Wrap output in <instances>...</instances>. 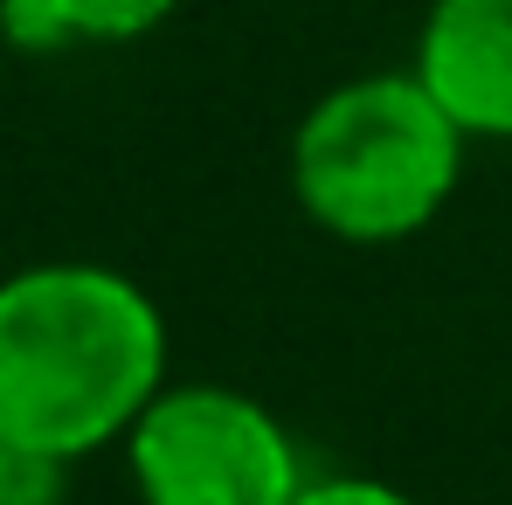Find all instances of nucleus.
Masks as SVG:
<instances>
[{"label": "nucleus", "instance_id": "f257e3e1", "mask_svg": "<svg viewBox=\"0 0 512 505\" xmlns=\"http://www.w3.org/2000/svg\"><path fill=\"white\" fill-rule=\"evenodd\" d=\"M167 388V319L111 263L0 277V443L77 464L125 443Z\"/></svg>", "mask_w": 512, "mask_h": 505}, {"label": "nucleus", "instance_id": "f03ea898", "mask_svg": "<svg viewBox=\"0 0 512 505\" xmlns=\"http://www.w3.org/2000/svg\"><path fill=\"white\" fill-rule=\"evenodd\" d=\"M464 146L471 139L416 70L346 77L291 132V194L340 243H409L457 194Z\"/></svg>", "mask_w": 512, "mask_h": 505}, {"label": "nucleus", "instance_id": "7ed1b4c3", "mask_svg": "<svg viewBox=\"0 0 512 505\" xmlns=\"http://www.w3.org/2000/svg\"><path fill=\"white\" fill-rule=\"evenodd\" d=\"M125 464L146 505H291L312 478L291 429L222 381H167L132 422Z\"/></svg>", "mask_w": 512, "mask_h": 505}, {"label": "nucleus", "instance_id": "20e7f679", "mask_svg": "<svg viewBox=\"0 0 512 505\" xmlns=\"http://www.w3.org/2000/svg\"><path fill=\"white\" fill-rule=\"evenodd\" d=\"M416 77L464 139H512V0H429Z\"/></svg>", "mask_w": 512, "mask_h": 505}, {"label": "nucleus", "instance_id": "39448f33", "mask_svg": "<svg viewBox=\"0 0 512 505\" xmlns=\"http://www.w3.org/2000/svg\"><path fill=\"white\" fill-rule=\"evenodd\" d=\"M180 0H0V28L21 49H70V42H139Z\"/></svg>", "mask_w": 512, "mask_h": 505}, {"label": "nucleus", "instance_id": "423d86ee", "mask_svg": "<svg viewBox=\"0 0 512 505\" xmlns=\"http://www.w3.org/2000/svg\"><path fill=\"white\" fill-rule=\"evenodd\" d=\"M291 505H423V499H409L388 478H305V492Z\"/></svg>", "mask_w": 512, "mask_h": 505}, {"label": "nucleus", "instance_id": "0eeeda50", "mask_svg": "<svg viewBox=\"0 0 512 505\" xmlns=\"http://www.w3.org/2000/svg\"><path fill=\"white\" fill-rule=\"evenodd\" d=\"M0 457H7V443H0Z\"/></svg>", "mask_w": 512, "mask_h": 505}]
</instances>
